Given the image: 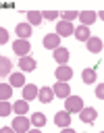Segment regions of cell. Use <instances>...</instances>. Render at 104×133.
<instances>
[{"mask_svg": "<svg viewBox=\"0 0 104 133\" xmlns=\"http://www.w3.org/2000/svg\"><path fill=\"white\" fill-rule=\"evenodd\" d=\"M83 108V98L81 96H67L64 98V110L69 112V114H73V112H79Z\"/></svg>", "mask_w": 104, "mask_h": 133, "instance_id": "obj_1", "label": "cell"}, {"mask_svg": "<svg viewBox=\"0 0 104 133\" xmlns=\"http://www.w3.org/2000/svg\"><path fill=\"white\" fill-rule=\"evenodd\" d=\"M29 125H31V121L25 116V114H17L15 118H12V131L15 133H27L29 131Z\"/></svg>", "mask_w": 104, "mask_h": 133, "instance_id": "obj_2", "label": "cell"}, {"mask_svg": "<svg viewBox=\"0 0 104 133\" xmlns=\"http://www.w3.org/2000/svg\"><path fill=\"white\" fill-rule=\"evenodd\" d=\"M29 50H31L29 39H15V42H12V52H15L19 58H21V56H27Z\"/></svg>", "mask_w": 104, "mask_h": 133, "instance_id": "obj_3", "label": "cell"}, {"mask_svg": "<svg viewBox=\"0 0 104 133\" xmlns=\"http://www.w3.org/2000/svg\"><path fill=\"white\" fill-rule=\"evenodd\" d=\"M19 69H21V73H31V71H35V58H33L31 54L21 56V58H19Z\"/></svg>", "mask_w": 104, "mask_h": 133, "instance_id": "obj_4", "label": "cell"}, {"mask_svg": "<svg viewBox=\"0 0 104 133\" xmlns=\"http://www.w3.org/2000/svg\"><path fill=\"white\" fill-rule=\"evenodd\" d=\"M54 123H56V127H60V129H69V127H71V114H69L67 110H58V112L54 114Z\"/></svg>", "mask_w": 104, "mask_h": 133, "instance_id": "obj_5", "label": "cell"}, {"mask_svg": "<svg viewBox=\"0 0 104 133\" xmlns=\"http://www.w3.org/2000/svg\"><path fill=\"white\" fill-rule=\"evenodd\" d=\"M54 77H56V81H69L73 77V69L67 66V64H58L56 71H54Z\"/></svg>", "mask_w": 104, "mask_h": 133, "instance_id": "obj_6", "label": "cell"}, {"mask_svg": "<svg viewBox=\"0 0 104 133\" xmlns=\"http://www.w3.org/2000/svg\"><path fill=\"white\" fill-rule=\"evenodd\" d=\"M52 91H54V96H56V98L64 100V98L71 94V87H69V83H67V81H58V83H54Z\"/></svg>", "mask_w": 104, "mask_h": 133, "instance_id": "obj_7", "label": "cell"}, {"mask_svg": "<svg viewBox=\"0 0 104 133\" xmlns=\"http://www.w3.org/2000/svg\"><path fill=\"white\" fill-rule=\"evenodd\" d=\"M35 100H40L42 104H50L52 100H54V91H52V87H37V98Z\"/></svg>", "mask_w": 104, "mask_h": 133, "instance_id": "obj_8", "label": "cell"}, {"mask_svg": "<svg viewBox=\"0 0 104 133\" xmlns=\"http://www.w3.org/2000/svg\"><path fill=\"white\" fill-rule=\"evenodd\" d=\"M73 29H75V27H73V23L60 21V23L56 25V31H54V33H56L58 37H69V35H73Z\"/></svg>", "mask_w": 104, "mask_h": 133, "instance_id": "obj_9", "label": "cell"}, {"mask_svg": "<svg viewBox=\"0 0 104 133\" xmlns=\"http://www.w3.org/2000/svg\"><path fill=\"white\" fill-rule=\"evenodd\" d=\"M42 44H44V48H46V50H54V48H58V46H60V37H58L56 33H46V35H44V39H42Z\"/></svg>", "mask_w": 104, "mask_h": 133, "instance_id": "obj_10", "label": "cell"}, {"mask_svg": "<svg viewBox=\"0 0 104 133\" xmlns=\"http://www.w3.org/2000/svg\"><path fill=\"white\" fill-rule=\"evenodd\" d=\"M85 46H87V52H92V54H100V52H102V48H104L102 39H100V37H96V35H92V37L85 42Z\"/></svg>", "mask_w": 104, "mask_h": 133, "instance_id": "obj_11", "label": "cell"}, {"mask_svg": "<svg viewBox=\"0 0 104 133\" xmlns=\"http://www.w3.org/2000/svg\"><path fill=\"white\" fill-rule=\"evenodd\" d=\"M77 114H79V118H81L83 123H87V125H89V123H94V121L98 118V112H96V108H85V106H83V108H81Z\"/></svg>", "mask_w": 104, "mask_h": 133, "instance_id": "obj_12", "label": "cell"}, {"mask_svg": "<svg viewBox=\"0 0 104 133\" xmlns=\"http://www.w3.org/2000/svg\"><path fill=\"white\" fill-rule=\"evenodd\" d=\"M77 19H79V25L89 27L92 23H96V10H81Z\"/></svg>", "mask_w": 104, "mask_h": 133, "instance_id": "obj_13", "label": "cell"}, {"mask_svg": "<svg viewBox=\"0 0 104 133\" xmlns=\"http://www.w3.org/2000/svg\"><path fill=\"white\" fill-rule=\"evenodd\" d=\"M52 56H54V60H56L58 64H67V62H69V50H67V48H60V46L54 48V50H52Z\"/></svg>", "mask_w": 104, "mask_h": 133, "instance_id": "obj_14", "label": "cell"}, {"mask_svg": "<svg viewBox=\"0 0 104 133\" xmlns=\"http://www.w3.org/2000/svg\"><path fill=\"white\" fill-rule=\"evenodd\" d=\"M73 35L77 37V42H87V39L92 37V33H89V27H85V25H79V27H75V29H73Z\"/></svg>", "mask_w": 104, "mask_h": 133, "instance_id": "obj_15", "label": "cell"}, {"mask_svg": "<svg viewBox=\"0 0 104 133\" xmlns=\"http://www.w3.org/2000/svg\"><path fill=\"white\" fill-rule=\"evenodd\" d=\"M35 98H37V85L25 83V85H23V100L31 102V100H35Z\"/></svg>", "mask_w": 104, "mask_h": 133, "instance_id": "obj_16", "label": "cell"}, {"mask_svg": "<svg viewBox=\"0 0 104 133\" xmlns=\"http://www.w3.org/2000/svg\"><path fill=\"white\" fill-rule=\"evenodd\" d=\"M25 17H27V21H25V23H27V25H31V27H35V25H40V23L44 21L40 10H27V12H25Z\"/></svg>", "mask_w": 104, "mask_h": 133, "instance_id": "obj_17", "label": "cell"}, {"mask_svg": "<svg viewBox=\"0 0 104 133\" xmlns=\"http://www.w3.org/2000/svg\"><path fill=\"white\" fill-rule=\"evenodd\" d=\"M15 33L19 35V39H29V37H31V25L19 23V25L15 27Z\"/></svg>", "mask_w": 104, "mask_h": 133, "instance_id": "obj_18", "label": "cell"}, {"mask_svg": "<svg viewBox=\"0 0 104 133\" xmlns=\"http://www.w3.org/2000/svg\"><path fill=\"white\" fill-rule=\"evenodd\" d=\"M8 85L10 87H23L25 85V73H10L8 75Z\"/></svg>", "mask_w": 104, "mask_h": 133, "instance_id": "obj_19", "label": "cell"}, {"mask_svg": "<svg viewBox=\"0 0 104 133\" xmlns=\"http://www.w3.org/2000/svg\"><path fill=\"white\" fill-rule=\"evenodd\" d=\"M12 73V62L8 56H0V77H8Z\"/></svg>", "mask_w": 104, "mask_h": 133, "instance_id": "obj_20", "label": "cell"}, {"mask_svg": "<svg viewBox=\"0 0 104 133\" xmlns=\"http://www.w3.org/2000/svg\"><path fill=\"white\" fill-rule=\"evenodd\" d=\"M12 112H15V114H27V112H29V102H27V100H17V102H12Z\"/></svg>", "mask_w": 104, "mask_h": 133, "instance_id": "obj_21", "label": "cell"}, {"mask_svg": "<svg viewBox=\"0 0 104 133\" xmlns=\"http://www.w3.org/2000/svg\"><path fill=\"white\" fill-rule=\"evenodd\" d=\"M81 79H83V83H89V85H94L96 83V69H83L81 71Z\"/></svg>", "mask_w": 104, "mask_h": 133, "instance_id": "obj_22", "label": "cell"}, {"mask_svg": "<svg viewBox=\"0 0 104 133\" xmlns=\"http://www.w3.org/2000/svg\"><path fill=\"white\" fill-rule=\"evenodd\" d=\"M31 125L37 127V129L44 127V125H46V114H44V112H33V114H31Z\"/></svg>", "mask_w": 104, "mask_h": 133, "instance_id": "obj_23", "label": "cell"}, {"mask_svg": "<svg viewBox=\"0 0 104 133\" xmlns=\"http://www.w3.org/2000/svg\"><path fill=\"white\" fill-rule=\"evenodd\" d=\"M12 98V87L8 83H0V100H10Z\"/></svg>", "mask_w": 104, "mask_h": 133, "instance_id": "obj_24", "label": "cell"}, {"mask_svg": "<svg viewBox=\"0 0 104 133\" xmlns=\"http://www.w3.org/2000/svg\"><path fill=\"white\" fill-rule=\"evenodd\" d=\"M12 112V104L8 100H0V116H8Z\"/></svg>", "mask_w": 104, "mask_h": 133, "instance_id": "obj_25", "label": "cell"}, {"mask_svg": "<svg viewBox=\"0 0 104 133\" xmlns=\"http://www.w3.org/2000/svg\"><path fill=\"white\" fill-rule=\"evenodd\" d=\"M58 17H62V21H67V23H73V21L79 17V12H77V10H64V12L58 15Z\"/></svg>", "mask_w": 104, "mask_h": 133, "instance_id": "obj_26", "label": "cell"}, {"mask_svg": "<svg viewBox=\"0 0 104 133\" xmlns=\"http://www.w3.org/2000/svg\"><path fill=\"white\" fill-rule=\"evenodd\" d=\"M56 17H58L56 10H44L42 12V19H46V21H56Z\"/></svg>", "mask_w": 104, "mask_h": 133, "instance_id": "obj_27", "label": "cell"}, {"mask_svg": "<svg viewBox=\"0 0 104 133\" xmlns=\"http://www.w3.org/2000/svg\"><path fill=\"white\" fill-rule=\"evenodd\" d=\"M4 44H8V31L4 27H0V46H4Z\"/></svg>", "mask_w": 104, "mask_h": 133, "instance_id": "obj_28", "label": "cell"}, {"mask_svg": "<svg viewBox=\"0 0 104 133\" xmlns=\"http://www.w3.org/2000/svg\"><path fill=\"white\" fill-rule=\"evenodd\" d=\"M96 98H98V100L104 98V85H102V83H96Z\"/></svg>", "mask_w": 104, "mask_h": 133, "instance_id": "obj_29", "label": "cell"}, {"mask_svg": "<svg viewBox=\"0 0 104 133\" xmlns=\"http://www.w3.org/2000/svg\"><path fill=\"white\" fill-rule=\"evenodd\" d=\"M0 133H15V131H12V127H2Z\"/></svg>", "mask_w": 104, "mask_h": 133, "instance_id": "obj_30", "label": "cell"}]
</instances>
